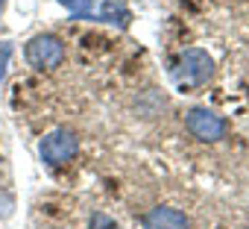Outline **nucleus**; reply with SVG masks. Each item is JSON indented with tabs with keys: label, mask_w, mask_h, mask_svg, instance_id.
<instances>
[{
	"label": "nucleus",
	"mask_w": 249,
	"mask_h": 229,
	"mask_svg": "<svg viewBox=\"0 0 249 229\" xmlns=\"http://www.w3.org/2000/svg\"><path fill=\"white\" fill-rule=\"evenodd\" d=\"M27 62L38 71H53L65 62V44L56 36H36L27 44Z\"/></svg>",
	"instance_id": "nucleus-3"
},
{
	"label": "nucleus",
	"mask_w": 249,
	"mask_h": 229,
	"mask_svg": "<svg viewBox=\"0 0 249 229\" xmlns=\"http://www.w3.org/2000/svg\"><path fill=\"white\" fill-rule=\"evenodd\" d=\"M185 127L199 141H220L226 135V130H229V124L220 118V114H214L208 109H191L185 114Z\"/></svg>",
	"instance_id": "nucleus-4"
},
{
	"label": "nucleus",
	"mask_w": 249,
	"mask_h": 229,
	"mask_svg": "<svg viewBox=\"0 0 249 229\" xmlns=\"http://www.w3.org/2000/svg\"><path fill=\"white\" fill-rule=\"evenodd\" d=\"M59 3L71 9L73 21H82V18H91V21H97V18H94V0H59Z\"/></svg>",
	"instance_id": "nucleus-7"
},
{
	"label": "nucleus",
	"mask_w": 249,
	"mask_h": 229,
	"mask_svg": "<svg viewBox=\"0 0 249 229\" xmlns=\"http://www.w3.org/2000/svg\"><path fill=\"white\" fill-rule=\"evenodd\" d=\"M3 3H6V0H0V9H3Z\"/></svg>",
	"instance_id": "nucleus-10"
},
{
	"label": "nucleus",
	"mask_w": 249,
	"mask_h": 229,
	"mask_svg": "<svg viewBox=\"0 0 249 229\" xmlns=\"http://www.w3.org/2000/svg\"><path fill=\"white\" fill-rule=\"evenodd\" d=\"M38 153H41V159H44L50 168H62V165H68V162L79 153V138H76L73 130L59 127V130H53V133H47V135L41 138Z\"/></svg>",
	"instance_id": "nucleus-2"
},
{
	"label": "nucleus",
	"mask_w": 249,
	"mask_h": 229,
	"mask_svg": "<svg viewBox=\"0 0 249 229\" xmlns=\"http://www.w3.org/2000/svg\"><path fill=\"white\" fill-rule=\"evenodd\" d=\"M88 229H117V223L108 217V214H91V220H88Z\"/></svg>",
	"instance_id": "nucleus-8"
},
{
	"label": "nucleus",
	"mask_w": 249,
	"mask_h": 229,
	"mask_svg": "<svg viewBox=\"0 0 249 229\" xmlns=\"http://www.w3.org/2000/svg\"><path fill=\"white\" fill-rule=\"evenodd\" d=\"M144 229H188V217L179 209L159 206L144 217Z\"/></svg>",
	"instance_id": "nucleus-5"
},
{
	"label": "nucleus",
	"mask_w": 249,
	"mask_h": 229,
	"mask_svg": "<svg viewBox=\"0 0 249 229\" xmlns=\"http://www.w3.org/2000/svg\"><path fill=\"white\" fill-rule=\"evenodd\" d=\"M211 74H214V59L205 50H196V47L185 50L182 59H179V68L173 71L179 88H199L211 79Z\"/></svg>",
	"instance_id": "nucleus-1"
},
{
	"label": "nucleus",
	"mask_w": 249,
	"mask_h": 229,
	"mask_svg": "<svg viewBox=\"0 0 249 229\" xmlns=\"http://www.w3.org/2000/svg\"><path fill=\"white\" fill-rule=\"evenodd\" d=\"M9 59H12V44L9 41H0V82H3V76H6Z\"/></svg>",
	"instance_id": "nucleus-9"
},
{
	"label": "nucleus",
	"mask_w": 249,
	"mask_h": 229,
	"mask_svg": "<svg viewBox=\"0 0 249 229\" xmlns=\"http://www.w3.org/2000/svg\"><path fill=\"white\" fill-rule=\"evenodd\" d=\"M97 21H106V24H114L120 30H126L129 21H132V9L126 6V0H103Z\"/></svg>",
	"instance_id": "nucleus-6"
}]
</instances>
